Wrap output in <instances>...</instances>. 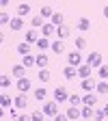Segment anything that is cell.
<instances>
[{"label":"cell","instance_id":"obj_1","mask_svg":"<svg viewBox=\"0 0 108 121\" xmlns=\"http://www.w3.org/2000/svg\"><path fill=\"white\" fill-rule=\"evenodd\" d=\"M67 65H71V67H80L82 65V54H80V50H73L71 54H67Z\"/></svg>","mask_w":108,"mask_h":121},{"label":"cell","instance_id":"obj_2","mask_svg":"<svg viewBox=\"0 0 108 121\" xmlns=\"http://www.w3.org/2000/svg\"><path fill=\"white\" fill-rule=\"evenodd\" d=\"M54 102H69V93H67V89L65 86H56L54 89Z\"/></svg>","mask_w":108,"mask_h":121},{"label":"cell","instance_id":"obj_3","mask_svg":"<svg viewBox=\"0 0 108 121\" xmlns=\"http://www.w3.org/2000/svg\"><path fill=\"white\" fill-rule=\"evenodd\" d=\"M43 115L56 117V115H58V102H45V104H43Z\"/></svg>","mask_w":108,"mask_h":121},{"label":"cell","instance_id":"obj_4","mask_svg":"<svg viewBox=\"0 0 108 121\" xmlns=\"http://www.w3.org/2000/svg\"><path fill=\"white\" fill-rule=\"evenodd\" d=\"M86 65L97 67V69H99V67L104 65V63H102V54H99V52H91V54H89V58H86Z\"/></svg>","mask_w":108,"mask_h":121},{"label":"cell","instance_id":"obj_5","mask_svg":"<svg viewBox=\"0 0 108 121\" xmlns=\"http://www.w3.org/2000/svg\"><path fill=\"white\" fill-rule=\"evenodd\" d=\"M91 71H93V67H91V65H80V67H78V76H80L82 80L91 78Z\"/></svg>","mask_w":108,"mask_h":121},{"label":"cell","instance_id":"obj_6","mask_svg":"<svg viewBox=\"0 0 108 121\" xmlns=\"http://www.w3.org/2000/svg\"><path fill=\"white\" fill-rule=\"evenodd\" d=\"M95 86H97V84H95V80H93V78H86V80H82V82H80V89H84L86 93H91Z\"/></svg>","mask_w":108,"mask_h":121},{"label":"cell","instance_id":"obj_7","mask_svg":"<svg viewBox=\"0 0 108 121\" xmlns=\"http://www.w3.org/2000/svg\"><path fill=\"white\" fill-rule=\"evenodd\" d=\"M82 104H84V106H97V95H95V93H86V95L82 97Z\"/></svg>","mask_w":108,"mask_h":121},{"label":"cell","instance_id":"obj_8","mask_svg":"<svg viewBox=\"0 0 108 121\" xmlns=\"http://www.w3.org/2000/svg\"><path fill=\"white\" fill-rule=\"evenodd\" d=\"M76 26H78V30H82V33H86V30L91 28V20H89V17H80L78 22H76Z\"/></svg>","mask_w":108,"mask_h":121},{"label":"cell","instance_id":"obj_9","mask_svg":"<svg viewBox=\"0 0 108 121\" xmlns=\"http://www.w3.org/2000/svg\"><path fill=\"white\" fill-rule=\"evenodd\" d=\"M28 89H30V80L28 78H20L17 80V91L20 93H28Z\"/></svg>","mask_w":108,"mask_h":121},{"label":"cell","instance_id":"obj_10","mask_svg":"<svg viewBox=\"0 0 108 121\" xmlns=\"http://www.w3.org/2000/svg\"><path fill=\"white\" fill-rule=\"evenodd\" d=\"M41 37L37 35V30L35 28H30V30H26V43H37Z\"/></svg>","mask_w":108,"mask_h":121},{"label":"cell","instance_id":"obj_11","mask_svg":"<svg viewBox=\"0 0 108 121\" xmlns=\"http://www.w3.org/2000/svg\"><path fill=\"white\" fill-rule=\"evenodd\" d=\"M11 71H13V76H15L17 80H20V78H26V67H24V65H13Z\"/></svg>","mask_w":108,"mask_h":121},{"label":"cell","instance_id":"obj_12","mask_svg":"<svg viewBox=\"0 0 108 121\" xmlns=\"http://www.w3.org/2000/svg\"><path fill=\"white\" fill-rule=\"evenodd\" d=\"M26 106H28V97H26V93H20L15 97V108H26Z\"/></svg>","mask_w":108,"mask_h":121},{"label":"cell","instance_id":"obj_13","mask_svg":"<svg viewBox=\"0 0 108 121\" xmlns=\"http://www.w3.org/2000/svg\"><path fill=\"white\" fill-rule=\"evenodd\" d=\"M63 76H65L67 80H73L76 76H78V69H76V67H71V65H67V67L63 69Z\"/></svg>","mask_w":108,"mask_h":121},{"label":"cell","instance_id":"obj_14","mask_svg":"<svg viewBox=\"0 0 108 121\" xmlns=\"http://www.w3.org/2000/svg\"><path fill=\"white\" fill-rule=\"evenodd\" d=\"M22 65L28 69V67H33V65H37V58L33 56V54H26V56H22Z\"/></svg>","mask_w":108,"mask_h":121},{"label":"cell","instance_id":"obj_15","mask_svg":"<svg viewBox=\"0 0 108 121\" xmlns=\"http://www.w3.org/2000/svg\"><path fill=\"white\" fill-rule=\"evenodd\" d=\"M52 52H56V54H63L65 52V43L60 41V39H56V41H52V48H50Z\"/></svg>","mask_w":108,"mask_h":121},{"label":"cell","instance_id":"obj_16","mask_svg":"<svg viewBox=\"0 0 108 121\" xmlns=\"http://www.w3.org/2000/svg\"><path fill=\"white\" fill-rule=\"evenodd\" d=\"M65 115H67L69 119H78V117H82V112H80V108H78V106H69Z\"/></svg>","mask_w":108,"mask_h":121},{"label":"cell","instance_id":"obj_17","mask_svg":"<svg viewBox=\"0 0 108 121\" xmlns=\"http://www.w3.org/2000/svg\"><path fill=\"white\" fill-rule=\"evenodd\" d=\"M37 48H39L41 52H45L48 48H52V43H50V39H48V37H41V39L37 41Z\"/></svg>","mask_w":108,"mask_h":121},{"label":"cell","instance_id":"obj_18","mask_svg":"<svg viewBox=\"0 0 108 121\" xmlns=\"http://www.w3.org/2000/svg\"><path fill=\"white\" fill-rule=\"evenodd\" d=\"M28 13H30V4L28 2L17 4V17H24V15H28Z\"/></svg>","mask_w":108,"mask_h":121},{"label":"cell","instance_id":"obj_19","mask_svg":"<svg viewBox=\"0 0 108 121\" xmlns=\"http://www.w3.org/2000/svg\"><path fill=\"white\" fill-rule=\"evenodd\" d=\"M56 37H58L60 41H63L65 37H69V28H67L65 24H63V26H58V28H56Z\"/></svg>","mask_w":108,"mask_h":121},{"label":"cell","instance_id":"obj_20","mask_svg":"<svg viewBox=\"0 0 108 121\" xmlns=\"http://www.w3.org/2000/svg\"><path fill=\"white\" fill-rule=\"evenodd\" d=\"M41 30H43V37H52V35L56 33V26H54V24L50 22V24H45V26H43Z\"/></svg>","mask_w":108,"mask_h":121},{"label":"cell","instance_id":"obj_21","mask_svg":"<svg viewBox=\"0 0 108 121\" xmlns=\"http://www.w3.org/2000/svg\"><path fill=\"white\" fill-rule=\"evenodd\" d=\"M35 58H37V67L39 69H45V67H48V56H45V54H37Z\"/></svg>","mask_w":108,"mask_h":121},{"label":"cell","instance_id":"obj_22","mask_svg":"<svg viewBox=\"0 0 108 121\" xmlns=\"http://www.w3.org/2000/svg\"><path fill=\"white\" fill-rule=\"evenodd\" d=\"M24 28V20L22 17H13L11 20V30H22Z\"/></svg>","mask_w":108,"mask_h":121},{"label":"cell","instance_id":"obj_23","mask_svg":"<svg viewBox=\"0 0 108 121\" xmlns=\"http://www.w3.org/2000/svg\"><path fill=\"white\" fill-rule=\"evenodd\" d=\"M80 112H82V117H84V119H91V117L95 115L93 106H82V108H80Z\"/></svg>","mask_w":108,"mask_h":121},{"label":"cell","instance_id":"obj_24","mask_svg":"<svg viewBox=\"0 0 108 121\" xmlns=\"http://www.w3.org/2000/svg\"><path fill=\"white\" fill-rule=\"evenodd\" d=\"M17 52L22 54V56H26V54H30V43H17Z\"/></svg>","mask_w":108,"mask_h":121},{"label":"cell","instance_id":"obj_25","mask_svg":"<svg viewBox=\"0 0 108 121\" xmlns=\"http://www.w3.org/2000/svg\"><path fill=\"white\" fill-rule=\"evenodd\" d=\"M0 104H2L4 108H9V106H15V97H9V95H2V97H0Z\"/></svg>","mask_w":108,"mask_h":121},{"label":"cell","instance_id":"obj_26","mask_svg":"<svg viewBox=\"0 0 108 121\" xmlns=\"http://www.w3.org/2000/svg\"><path fill=\"white\" fill-rule=\"evenodd\" d=\"M30 24H33V28H43L45 24H43V17L41 15H35L33 20H30Z\"/></svg>","mask_w":108,"mask_h":121},{"label":"cell","instance_id":"obj_27","mask_svg":"<svg viewBox=\"0 0 108 121\" xmlns=\"http://www.w3.org/2000/svg\"><path fill=\"white\" fill-rule=\"evenodd\" d=\"M95 89H97V93H102V95H106V93H108V82H106V80H99Z\"/></svg>","mask_w":108,"mask_h":121},{"label":"cell","instance_id":"obj_28","mask_svg":"<svg viewBox=\"0 0 108 121\" xmlns=\"http://www.w3.org/2000/svg\"><path fill=\"white\" fill-rule=\"evenodd\" d=\"M37 78H39L41 82H50V71H48V69H39Z\"/></svg>","mask_w":108,"mask_h":121},{"label":"cell","instance_id":"obj_29","mask_svg":"<svg viewBox=\"0 0 108 121\" xmlns=\"http://www.w3.org/2000/svg\"><path fill=\"white\" fill-rule=\"evenodd\" d=\"M41 17H52V15H54V11H52V7H48V4H45V7H41Z\"/></svg>","mask_w":108,"mask_h":121},{"label":"cell","instance_id":"obj_30","mask_svg":"<svg viewBox=\"0 0 108 121\" xmlns=\"http://www.w3.org/2000/svg\"><path fill=\"white\" fill-rule=\"evenodd\" d=\"M52 24L58 28V26H63V13H54L52 15Z\"/></svg>","mask_w":108,"mask_h":121},{"label":"cell","instance_id":"obj_31","mask_svg":"<svg viewBox=\"0 0 108 121\" xmlns=\"http://www.w3.org/2000/svg\"><path fill=\"white\" fill-rule=\"evenodd\" d=\"M97 76L102 80H108V65H102L99 69H97Z\"/></svg>","mask_w":108,"mask_h":121},{"label":"cell","instance_id":"obj_32","mask_svg":"<svg viewBox=\"0 0 108 121\" xmlns=\"http://www.w3.org/2000/svg\"><path fill=\"white\" fill-rule=\"evenodd\" d=\"M86 48V39L84 37H76V50H84Z\"/></svg>","mask_w":108,"mask_h":121},{"label":"cell","instance_id":"obj_33","mask_svg":"<svg viewBox=\"0 0 108 121\" xmlns=\"http://www.w3.org/2000/svg\"><path fill=\"white\" fill-rule=\"evenodd\" d=\"M69 104H71V106H80V104H82V97H80L78 93H76V95H69Z\"/></svg>","mask_w":108,"mask_h":121},{"label":"cell","instance_id":"obj_34","mask_svg":"<svg viewBox=\"0 0 108 121\" xmlns=\"http://www.w3.org/2000/svg\"><path fill=\"white\" fill-rule=\"evenodd\" d=\"M11 20L13 17H9V13H2V15H0V24H2V26H7V24L11 26Z\"/></svg>","mask_w":108,"mask_h":121},{"label":"cell","instance_id":"obj_35","mask_svg":"<svg viewBox=\"0 0 108 121\" xmlns=\"http://www.w3.org/2000/svg\"><path fill=\"white\" fill-rule=\"evenodd\" d=\"M45 95H48V91H45V89H43V86H41V89H37V91H35V97H37V99H45Z\"/></svg>","mask_w":108,"mask_h":121},{"label":"cell","instance_id":"obj_36","mask_svg":"<svg viewBox=\"0 0 108 121\" xmlns=\"http://www.w3.org/2000/svg\"><path fill=\"white\" fill-rule=\"evenodd\" d=\"M0 84H2V89H9L11 86V78L9 76H2V78H0Z\"/></svg>","mask_w":108,"mask_h":121},{"label":"cell","instance_id":"obj_37","mask_svg":"<svg viewBox=\"0 0 108 121\" xmlns=\"http://www.w3.org/2000/svg\"><path fill=\"white\" fill-rule=\"evenodd\" d=\"M30 119H33V121H43V112L41 110H35L33 115H30Z\"/></svg>","mask_w":108,"mask_h":121},{"label":"cell","instance_id":"obj_38","mask_svg":"<svg viewBox=\"0 0 108 121\" xmlns=\"http://www.w3.org/2000/svg\"><path fill=\"white\" fill-rule=\"evenodd\" d=\"M93 117H95V121H104V119H106L104 110H95V115H93Z\"/></svg>","mask_w":108,"mask_h":121},{"label":"cell","instance_id":"obj_39","mask_svg":"<svg viewBox=\"0 0 108 121\" xmlns=\"http://www.w3.org/2000/svg\"><path fill=\"white\" fill-rule=\"evenodd\" d=\"M54 121H69V117H67V115H60V112H58V115L54 117Z\"/></svg>","mask_w":108,"mask_h":121},{"label":"cell","instance_id":"obj_40","mask_svg":"<svg viewBox=\"0 0 108 121\" xmlns=\"http://www.w3.org/2000/svg\"><path fill=\"white\" fill-rule=\"evenodd\" d=\"M17 121H33V119H30L28 115H20V117H17Z\"/></svg>","mask_w":108,"mask_h":121},{"label":"cell","instance_id":"obj_41","mask_svg":"<svg viewBox=\"0 0 108 121\" xmlns=\"http://www.w3.org/2000/svg\"><path fill=\"white\" fill-rule=\"evenodd\" d=\"M9 115H11V119L17 121V110H15V108H11V112H9Z\"/></svg>","mask_w":108,"mask_h":121},{"label":"cell","instance_id":"obj_42","mask_svg":"<svg viewBox=\"0 0 108 121\" xmlns=\"http://www.w3.org/2000/svg\"><path fill=\"white\" fill-rule=\"evenodd\" d=\"M104 17H106V20H108V4H106V7H104Z\"/></svg>","mask_w":108,"mask_h":121},{"label":"cell","instance_id":"obj_43","mask_svg":"<svg viewBox=\"0 0 108 121\" xmlns=\"http://www.w3.org/2000/svg\"><path fill=\"white\" fill-rule=\"evenodd\" d=\"M102 110H104V115H106V117H108V104H106V106H104V108H102Z\"/></svg>","mask_w":108,"mask_h":121}]
</instances>
